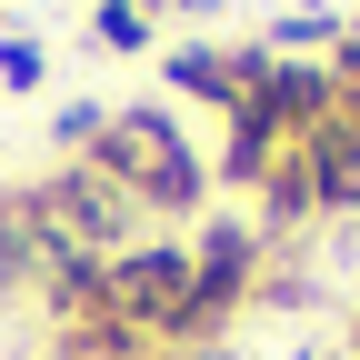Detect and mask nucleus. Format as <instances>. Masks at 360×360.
<instances>
[{"instance_id":"7","label":"nucleus","mask_w":360,"mask_h":360,"mask_svg":"<svg viewBox=\"0 0 360 360\" xmlns=\"http://www.w3.org/2000/svg\"><path fill=\"white\" fill-rule=\"evenodd\" d=\"M101 130H110V110H101V101H60V110H51V150L90 160V150H101Z\"/></svg>"},{"instance_id":"10","label":"nucleus","mask_w":360,"mask_h":360,"mask_svg":"<svg viewBox=\"0 0 360 360\" xmlns=\"http://www.w3.org/2000/svg\"><path fill=\"white\" fill-rule=\"evenodd\" d=\"M150 360H231V350H150Z\"/></svg>"},{"instance_id":"5","label":"nucleus","mask_w":360,"mask_h":360,"mask_svg":"<svg viewBox=\"0 0 360 360\" xmlns=\"http://www.w3.org/2000/svg\"><path fill=\"white\" fill-rule=\"evenodd\" d=\"M160 80L180 90V101L220 110V120L240 110V70H231V51H210V40H180V51H160Z\"/></svg>"},{"instance_id":"3","label":"nucleus","mask_w":360,"mask_h":360,"mask_svg":"<svg viewBox=\"0 0 360 360\" xmlns=\"http://www.w3.org/2000/svg\"><path fill=\"white\" fill-rule=\"evenodd\" d=\"M180 300H191V240H130L101 260V300H90V321H110L130 340H170L180 321Z\"/></svg>"},{"instance_id":"2","label":"nucleus","mask_w":360,"mask_h":360,"mask_svg":"<svg viewBox=\"0 0 360 360\" xmlns=\"http://www.w3.org/2000/svg\"><path fill=\"white\" fill-rule=\"evenodd\" d=\"M260 260H270V240L250 231V220H210V231L191 240V300H180V321H170L160 350H210L220 321H240V310H250Z\"/></svg>"},{"instance_id":"11","label":"nucleus","mask_w":360,"mask_h":360,"mask_svg":"<svg viewBox=\"0 0 360 360\" xmlns=\"http://www.w3.org/2000/svg\"><path fill=\"white\" fill-rule=\"evenodd\" d=\"M300 360H340V350H300Z\"/></svg>"},{"instance_id":"6","label":"nucleus","mask_w":360,"mask_h":360,"mask_svg":"<svg viewBox=\"0 0 360 360\" xmlns=\"http://www.w3.org/2000/svg\"><path fill=\"white\" fill-rule=\"evenodd\" d=\"M90 40L120 51V60H141V51H160V20L141 11V0H90Z\"/></svg>"},{"instance_id":"1","label":"nucleus","mask_w":360,"mask_h":360,"mask_svg":"<svg viewBox=\"0 0 360 360\" xmlns=\"http://www.w3.org/2000/svg\"><path fill=\"white\" fill-rule=\"evenodd\" d=\"M90 170L120 180V191L141 200V220H191V210L210 200V160L191 150V130L170 120V101H130V110H110Z\"/></svg>"},{"instance_id":"9","label":"nucleus","mask_w":360,"mask_h":360,"mask_svg":"<svg viewBox=\"0 0 360 360\" xmlns=\"http://www.w3.org/2000/svg\"><path fill=\"white\" fill-rule=\"evenodd\" d=\"M141 11H220V0H141Z\"/></svg>"},{"instance_id":"4","label":"nucleus","mask_w":360,"mask_h":360,"mask_svg":"<svg viewBox=\"0 0 360 360\" xmlns=\"http://www.w3.org/2000/svg\"><path fill=\"white\" fill-rule=\"evenodd\" d=\"M290 160H300V180H310V220L360 200V120H350V110H330L321 130H300Z\"/></svg>"},{"instance_id":"8","label":"nucleus","mask_w":360,"mask_h":360,"mask_svg":"<svg viewBox=\"0 0 360 360\" xmlns=\"http://www.w3.org/2000/svg\"><path fill=\"white\" fill-rule=\"evenodd\" d=\"M0 80H11V90H40V80H51V51H40L30 30H11V40H0Z\"/></svg>"}]
</instances>
